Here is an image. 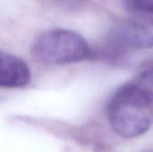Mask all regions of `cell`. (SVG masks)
<instances>
[{
	"instance_id": "7",
	"label": "cell",
	"mask_w": 153,
	"mask_h": 152,
	"mask_svg": "<svg viewBox=\"0 0 153 152\" xmlns=\"http://www.w3.org/2000/svg\"><path fill=\"white\" fill-rule=\"evenodd\" d=\"M141 81L139 82L140 83H145L148 82L147 85H143L153 95V68H150L148 71L144 72L142 76H141ZM138 82V83H139ZM142 85V84H141Z\"/></svg>"
},
{
	"instance_id": "5",
	"label": "cell",
	"mask_w": 153,
	"mask_h": 152,
	"mask_svg": "<svg viewBox=\"0 0 153 152\" xmlns=\"http://www.w3.org/2000/svg\"><path fill=\"white\" fill-rule=\"evenodd\" d=\"M124 5L132 13L142 15H153V0H122Z\"/></svg>"
},
{
	"instance_id": "2",
	"label": "cell",
	"mask_w": 153,
	"mask_h": 152,
	"mask_svg": "<svg viewBox=\"0 0 153 152\" xmlns=\"http://www.w3.org/2000/svg\"><path fill=\"white\" fill-rule=\"evenodd\" d=\"M91 52L82 35L66 29L47 30L40 34L32 45L34 57L48 65L77 63L88 58Z\"/></svg>"
},
{
	"instance_id": "1",
	"label": "cell",
	"mask_w": 153,
	"mask_h": 152,
	"mask_svg": "<svg viewBox=\"0 0 153 152\" xmlns=\"http://www.w3.org/2000/svg\"><path fill=\"white\" fill-rule=\"evenodd\" d=\"M107 115L112 129L127 139L147 133L153 124V95L138 82L117 89L107 105Z\"/></svg>"
},
{
	"instance_id": "6",
	"label": "cell",
	"mask_w": 153,
	"mask_h": 152,
	"mask_svg": "<svg viewBox=\"0 0 153 152\" xmlns=\"http://www.w3.org/2000/svg\"><path fill=\"white\" fill-rule=\"evenodd\" d=\"M86 0H54L56 5L64 11H75L82 6Z\"/></svg>"
},
{
	"instance_id": "3",
	"label": "cell",
	"mask_w": 153,
	"mask_h": 152,
	"mask_svg": "<svg viewBox=\"0 0 153 152\" xmlns=\"http://www.w3.org/2000/svg\"><path fill=\"white\" fill-rule=\"evenodd\" d=\"M108 44L117 51L152 47L153 15H143L119 22L111 30Z\"/></svg>"
},
{
	"instance_id": "4",
	"label": "cell",
	"mask_w": 153,
	"mask_h": 152,
	"mask_svg": "<svg viewBox=\"0 0 153 152\" xmlns=\"http://www.w3.org/2000/svg\"><path fill=\"white\" fill-rule=\"evenodd\" d=\"M30 79V67L23 59L0 50V88L25 87Z\"/></svg>"
}]
</instances>
